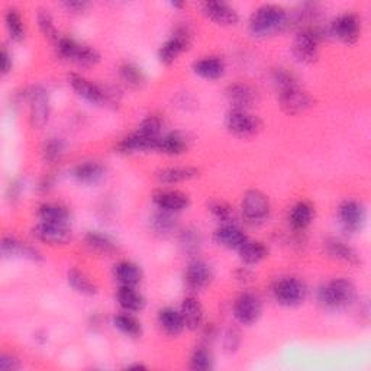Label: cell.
I'll return each mask as SVG.
<instances>
[{"label": "cell", "instance_id": "cell-22", "mask_svg": "<svg viewBox=\"0 0 371 371\" xmlns=\"http://www.w3.org/2000/svg\"><path fill=\"white\" fill-rule=\"evenodd\" d=\"M180 314H181L184 326L190 331L199 329L205 319L203 306L199 302V299L195 296H189L183 300L181 307H180Z\"/></svg>", "mask_w": 371, "mask_h": 371}, {"label": "cell", "instance_id": "cell-6", "mask_svg": "<svg viewBox=\"0 0 371 371\" xmlns=\"http://www.w3.org/2000/svg\"><path fill=\"white\" fill-rule=\"evenodd\" d=\"M225 125L238 138H251L263 130V120L250 110L231 109L227 115Z\"/></svg>", "mask_w": 371, "mask_h": 371}, {"label": "cell", "instance_id": "cell-38", "mask_svg": "<svg viewBox=\"0 0 371 371\" xmlns=\"http://www.w3.org/2000/svg\"><path fill=\"white\" fill-rule=\"evenodd\" d=\"M113 326L123 335H127L130 338H139L142 335V326L141 322L137 321L132 315L127 314H119L113 316L112 321Z\"/></svg>", "mask_w": 371, "mask_h": 371}, {"label": "cell", "instance_id": "cell-8", "mask_svg": "<svg viewBox=\"0 0 371 371\" xmlns=\"http://www.w3.org/2000/svg\"><path fill=\"white\" fill-rule=\"evenodd\" d=\"M321 33L315 28L300 29L293 41V54L303 64H314L319 55Z\"/></svg>", "mask_w": 371, "mask_h": 371}, {"label": "cell", "instance_id": "cell-27", "mask_svg": "<svg viewBox=\"0 0 371 371\" xmlns=\"http://www.w3.org/2000/svg\"><path fill=\"white\" fill-rule=\"evenodd\" d=\"M105 174H106L105 167L98 161L80 163L73 170V177L79 183L87 184V186H95L101 183L105 178Z\"/></svg>", "mask_w": 371, "mask_h": 371}, {"label": "cell", "instance_id": "cell-18", "mask_svg": "<svg viewBox=\"0 0 371 371\" xmlns=\"http://www.w3.org/2000/svg\"><path fill=\"white\" fill-rule=\"evenodd\" d=\"M186 286L192 292H202L213 280V271L209 264L202 260H193L189 263L184 273Z\"/></svg>", "mask_w": 371, "mask_h": 371}, {"label": "cell", "instance_id": "cell-19", "mask_svg": "<svg viewBox=\"0 0 371 371\" xmlns=\"http://www.w3.org/2000/svg\"><path fill=\"white\" fill-rule=\"evenodd\" d=\"M33 235L42 244L48 245H66L72 241L73 235L67 225H57L40 222L34 227Z\"/></svg>", "mask_w": 371, "mask_h": 371}, {"label": "cell", "instance_id": "cell-46", "mask_svg": "<svg viewBox=\"0 0 371 371\" xmlns=\"http://www.w3.org/2000/svg\"><path fill=\"white\" fill-rule=\"evenodd\" d=\"M21 368V361L16 355L4 353L0 355V370L2 371H16Z\"/></svg>", "mask_w": 371, "mask_h": 371}, {"label": "cell", "instance_id": "cell-31", "mask_svg": "<svg viewBox=\"0 0 371 371\" xmlns=\"http://www.w3.org/2000/svg\"><path fill=\"white\" fill-rule=\"evenodd\" d=\"M239 258L245 266H256L268 257L267 245L261 241L246 239L238 250Z\"/></svg>", "mask_w": 371, "mask_h": 371}, {"label": "cell", "instance_id": "cell-39", "mask_svg": "<svg viewBox=\"0 0 371 371\" xmlns=\"http://www.w3.org/2000/svg\"><path fill=\"white\" fill-rule=\"evenodd\" d=\"M119 77L128 87L135 90L141 89L147 80L144 72L132 63H125L119 67Z\"/></svg>", "mask_w": 371, "mask_h": 371}, {"label": "cell", "instance_id": "cell-33", "mask_svg": "<svg viewBox=\"0 0 371 371\" xmlns=\"http://www.w3.org/2000/svg\"><path fill=\"white\" fill-rule=\"evenodd\" d=\"M188 139H186L181 134L178 132H170L166 135H161L156 148V152L164 154V156H181L186 151H188Z\"/></svg>", "mask_w": 371, "mask_h": 371}, {"label": "cell", "instance_id": "cell-51", "mask_svg": "<svg viewBox=\"0 0 371 371\" xmlns=\"http://www.w3.org/2000/svg\"><path fill=\"white\" fill-rule=\"evenodd\" d=\"M171 6H173V8H183V6H184V4H178V2H174V4H171Z\"/></svg>", "mask_w": 371, "mask_h": 371}, {"label": "cell", "instance_id": "cell-4", "mask_svg": "<svg viewBox=\"0 0 371 371\" xmlns=\"http://www.w3.org/2000/svg\"><path fill=\"white\" fill-rule=\"evenodd\" d=\"M277 91L278 103H280L283 112H286L287 115L296 116L314 106V98L300 87L296 79L278 87Z\"/></svg>", "mask_w": 371, "mask_h": 371}, {"label": "cell", "instance_id": "cell-43", "mask_svg": "<svg viewBox=\"0 0 371 371\" xmlns=\"http://www.w3.org/2000/svg\"><path fill=\"white\" fill-rule=\"evenodd\" d=\"M190 368L195 371H207L213 368V357L205 347L196 348L190 355Z\"/></svg>", "mask_w": 371, "mask_h": 371}, {"label": "cell", "instance_id": "cell-2", "mask_svg": "<svg viewBox=\"0 0 371 371\" xmlns=\"http://www.w3.org/2000/svg\"><path fill=\"white\" fill-rule=\"evenodd\" d=\"M289 25V13L278 5H263L257 8L249 21L251 35L266 38L275 35Z\"/></svg>", "mask_w": 371, "mask_h": 371}, {"label": "cell", "instance_id": "cell-35", "mask_svg": "<svg viewBox=\"0 0 371 371\" xmlns=\"http://www.w3.org/2000/svg\"><path fill=\"white\" fill-rule=\"evenodd\" d=\"M67 282L74 292L83 296H95L98 293V286L95 285V282H91L90 277L79 268L69 270Z\"/></svg>", "mask_w": 371, "mask_h": 371}, {"label": "cell", "instance_id": "cell-44", "mask_svg": "<svg viewBox=\"0 0 371 371\" xmlns=\"http://www.w3.org/2000/svg\"><path fill=\"white\" fill-rule=\"evenodd\" d=\"M207 207H209V212L213 215V218L218 219L222 225L231 224V219L234 218V209L227 202L210 200Z\"/></svg>", "mask_w": 371, "mask_h": 371}, {"label": "cell", "instance_id": "cell-30", "mask_svg": "<svg viewBox=\"0 0 371 371\" xmlns=\"http://www.w3.org/2000/svg\"><path fill=\"white\" fill-rule=\"evenodd\" d=\"M116 300L123 311L130 314L141 312L145 307L144 296L139 292H137L135 287L131 286H119L116 293Z\"/></svg>", "mask_w": 371, "mask_h": 371}, {"label": "cell", "instance_id": "cell-29", "mask_svg": "<svg viewBox=\"0 0 371 371\" xmlns=\"http://www.w3.org/2000/svg\"><path fill=\"white\" fill-rule=\"evenodd\" d=\"M315 219V207L311 202L300 200L297 202L289 215V222L296 231H303L311 225Z\"/></svg>", "mask_w": 371, "mask_h": 371}, {"label": "cell", "instance_id": "cell-20", "mask_svg": "<svg viewBox=\"0 0 371 371\" xmlns=\"http://www.w3.org/2000/svg\"><path fill=\"white\" fill-rule=\"evenodd\" d=\"M152 202L160 210L177 213L189 207L190 198L180 190H160L152 196Z\"/></svg>", "mask_w": 371, "mask_h": 371}, {"label": "cell", "instance_id": "cell-50", "mask_svg": "<svg viewBox=\"0 0 371 371\" xmlns=\"http://www.w3.org/2000/svg\"><path fill=\"white\" fill-rule=\"evenodd\" d=\"M127 370H147V367L144 364H131V365H127Z\"/></svg>", "mask_w": 371, "mask_h": 371}, {"label": "cell", "instance_id": "cell-14", "mask_svg": "<svg viewBox=\"0 0 371 371\" xmlns=\"http://www.w3.org/2000/svg\"><path fill=\"white\" fill-rule=\"evenodd\" d=\"M192 44V37L188 29L180 28L160 47L159 61L164 66H171L178 59V57L188 51Z\"/></svg>", "mask_w": 371, "mask_h": 371}, {"label": "cell", "instance_id": "cell-10", "mask_svg": "<svg viewBox=\"0 0 371 371\" xmlns=\"http://www.w3.org/2000/svg\"><path fill=\"white\" fill-rule=\"evenodd\" d=\"M273 296L278 304L293 307L304 300L306 286L296 277H285L274 283Z\"/></svg>", "mask_w": 371, "mask_h": 371}, {"label": "cell", "instance_id": "cell-7", "mask_svg": "<svg viewBox=\"0 0 371 371\" xmlns=\"http://www.w3.org/2000/svg\"><path fill=\"white\" fill-rule=\"evenodd\" d=\"M26 99L29 103V120L35 130H42L51 113V102L48 90L42 86H33L26 91Z\"/></svg>", "mask_w": 371, "mask_h": 371}, {"label": "cell", "instance_id": "cell-11", "mask_svg": "<svg viewBox=\"0 0 371 371\" xmlns=\"http://www.w3.org/2000/svg\"><path fill=\"white\" fill-rule=\"evenodd\" d=\"M232 312L238 324L244 326H251L258 322L263 314V303L254 293L245 292L236 297Z\"/></svg>", "mask_w": 371, "mask_h": 371}, {"label": "cell", "instance_id": "cell-48", "mask_svg": "<svg viewBox=\"0 0 371 371\" xmlns=\"http://www.w3.org/2000/svg\"><path fill=\"white\" fill-rule=\"evenodd\" d=\"M21 192H22V184L16 180L13 183L9 184V188H8V192H6V198L9 202H16L19 200V196H21Z\"/></svg>", "mask_w": 371, "mask_h": 371}, {"label": "cell", "instance_id": "cell-5", "mask_svg": "<svg viewBox=\"0 0 371 371\" xmlns=\"http://www.w3.org/2000/svg\"><path fill=\"white\" fill-rule=\"evenodd\" d=\"M319 302L328 309H341L355 299V286L347 278H335L318 292Z\"/></svg>", "mask_w": 371, "mask_h": 371}, {"label": "cell", "instance_id": "cell-24", "mask_svg": "<svg viewBox=\"0 0 371 371\" xmlns=\"http://www.w3.org/2000/svg\"><path fill=\"white\" fill-rule=\"evenodd\" d=\"M213 238L216 244L225 246L228 250H239V246H242L244 242L249 239L244 231L234 224H224L219 227L215 231Z\"/></svg>", "mask_w": 371, "mask_h": 371}, {"label": "cell", "instance_id": "cell-3", "mask_svg": "<svg viewBox=\"0 0 371 371\" xmlns=\"http://www.w3.org/2000/svg\"><path fill=\"white\" fill-rule=\"evenodd\" d=\"M55 51L57 54L70 63H74L81 67H91L96 66L101 61V54L87 44L79 42L72 37H63L61 35L55 42Z\"/></svg>", "mask_w": 371, "mask_h": 371}, {"label": "cell", "instance_id": "cell-17", "mask_svg": "<svg viewBox=\"0 0 371 371\" xmlns=\"http://www.w3.org/2000/svg\"><path fill=\"white\" fill-rule=\"evenodd\" d=\"M203 15L221 26H234L239 21L238 11L227 2H219V0H209L200 5Z\"/></svg>", "mask_w": 371, "mask_h": 371}, {"label": "cell", "instance_id": "cell-26", "mask_svg": "<svg viewBox=\"0 0 371 371\" xmlns=\"http://www.w3.org/2000/svg\"><path fill=\"white\" fill-rule=\"evenodd\" d=\"M325 251L331 258L346 263V264H350V266H357L360 263V257L355 253V250L351 249L350 245H347L341 239H336V238L326 239L325 241Z\"/></svg>", "mask_w": 371, "mask_h": 371}, {"label": "cell", "instance_id": "cell-47", "mask_svg": "<svg viewBox=\"0 0 371 371\" xmlns=\"http://www.w3.org/2000/svg\"><path fill=\"white\" fill-rule=\"evenodd\" d=\"M13 67V59H12V54L8 51L6 47L2 48V74L6 76L12 72Z\"/></svg>", "mask_w": 371, "mask_h": 371}, {"label": "cell", "instance_id": "cell-21", "mask_svg": "<svg viewBox=\"0 0 371 371\" xmlns=\"http://www.w3.org/2000/svg\"><path fill=\"white\" fill-rule=\"evenodd\" d=\"M2 256L5 258H26L30 261H40L41 254L34 249L22 241H19L13 235H5L2 239Z\"/></svg>", "mask_w": 371, "mask_h": 371}, {"label": "cell", "instance_id": "cell-28", "mask_svg": "<svg viewBox=\"0 0 371 371\" xmlns=\"http://www.w3.org/2000/svg\"><path fill=\"white\" fill-rule=\"evenodd\" d=\"M113 275L120 286L137 287L142 280L139 266L132 261H119L113 268Z\"/></svg>", "mask_w": 371, "mask_h": 371}, {"label": "cell", "instance_id": "cell-16", "mask_svg": "<svg viewBox=\"0 0 371 371\" xmlns=\"http://www.w3.org/2000/svg\"><path fill=\"white\" fill-rule=\"evenodd\" d=\"M338 218L348 232H357L365 222V207L358 200H344L338 207Z\"/></svg>", "mask_w": 371, "mask_h": 371}, {"label": "cell", "instance_id": "cell-15", "mask_svg": "<svg viewBox=\"0 0 371 371\" xmlns=\"http://www.w3.org/2000/svg\"><path fill=\"white\" fill-rule=\"evenodd\" d=\"M227 99L232 109L250 110L258 102V91L249 83L235 81L227 87Z\"/></svg>", "mask_w": 371, "mask_h": 371}, {"label": "cell", "instance_id": "cell-13", "mask_svg": "<svg viewBox=\"0 0 371 371\" xmlns=\"http://www.w3.org/2000/svg\"><path fill=\"white\" fill-rule=\"evenodd\" d=\"M69 84L79 98L89 102L90 105L99 106L106 103L109 99V93L106 91V89H103L98 83H93L84 76L76 73L69 74Z\"/></svg>", "mask_w": 371, "mask_h": 371}, {"label": "cell", "instance_id": "cell-9", "mask_svg": "<svg viewBox=\"0 0 371 371\" xmlns=\"http://www.w3.org/2000/svg\"><path fill=\"white\" fill-rule=\"evenodd\" d=\"M241 209L244 218L250 224H263L268 219L271 205L263 192L253 189L244 195Z\"/></svg>", "mask_w": 371, "mask_h": 371}, {"label": "cell", "instance_id": "cell-23", "mask_svg": "<svg viewBox=\"0 0 371 371\" xmlns=\"http://www.w3.org/2000/svg\"><path fill=\"white\" fill-rule=\"evenodd\" d=\"M200 174L199 169L192 166H174V167H166L160 169L156 173V178L161 184H178L183 181H190L198 178Z\"/></svg>", "mask_w": 371, "mask_h": 371}, {"label": "cell", "instance_id": "cell-36", "mask_svg": "<svg viewBox=\"0 0 371 371\" xmlns=\"http://www.w3.org/2000/svg\"><path fill=\"white\" fill-rule=\"evenodd\" d=\"M5 26L8 30V35L13 42H22L26 37L25 23L22 19V15L18 9L9 8L5 12Z\"/></svg>", "mask_w": 371, "mask_h": 371}, {"label": "cell", "instance_id": "cell-40", "mask_svg": "<svg viewBox=\"0 0 371 371\" xmlns=\"http://www.w3.org/2000/svg\"><path fill=\"white\" fill-rule=\"evenodd\" d=\"M84 241H86V245L89 246L90 250L101 253V254L108 256V254L115 253V250H116L113 241L109 236H106L101 232H89L86 235Z\"/></svg>", "mask_w": 371, "mask_h": 371}, {"label": "cell", "instance_id": "cell-32", "mask_svg": "<svg viewBox=\"0 0 371 371\" xmlns=\"http://www.w3.org/2000/svg\"><path fill=\"white\" fill-rule=\"evenodd\" d=\"M37 213H38V218L41 219V222H47V224L67 225L69 224V218H70L69 209L64 205L55 203V202L42 203L38 207Z\"/></svg>", "mask_w": 371, "mask_h": 371}, {"label": "cell", "instance_id": "cell-49", "mask_svg": "<svg viewBox=\"0 0 371 371\" xmlns=\"http://www.w3.org/2000/svg\"><path fill=\"white\" fill-rule=\"evenodd\" d=\"M89 6V4L86 2H66L64 8H67L69 11L79 13V12H84V9Z\"/></svg>", "mask_w": 371, "mask_h": 371}, {"label": "cell", "instance_id": "cell-45", "mask_svg": "<svg viewBox=\"0 0 371 371\" xmlns=\"http://www.w3.org/2000/svg\"><path fill=\"white\" fill-rule=\"evenodd\" d=\"M222 343H224V350L229 354L235 353L241 344V338H239V332L236 329H228L224 333L222 338Z\"/></svg>", "mask_w": 371, "mask_h": 371}, {"label": "cell", "instance_id": "cell-41", "mask_svg": "<svg viewBox=\"0 0 371 371\" xmlns=\"http://www.w3.org/2000/svg\"><path fill=\"white\" fill-rule=\"evenodd\" d=\"M37 23H38V28L41 30V34L51 42H55L61 35L58 34V29L54 23V19H52V15L50 13L48 9H38L37 12Z\"/></svg>", "mask_w": 371, "mask_h": 371}, {"label": "cell", "instance_id": "cell-12", "mask_svg": "<svg viewBox=\"0 0 371 371\" xmlns=\"http://www.w3.org/2000/svg\"><path fill=\"white\" fill-rule=\"evenodd\" d=\"M329 33L341 42L353 45L358 41L361 34V19L357 13L346 12L332 21Z\"/></svg>", "mask_w": 371, "mask_h": 371}, {"label": "cell", "instance_id": "cell-34", "mask_svg": "<svg viewBox=\"0 0 371 371\" xmlns=\"http://www.w3.org/2000/svg\"><path fill=\"white\" fill-rule=\"evenodd\" d=\"M159 325L161 329L171 336H177L183 332L184 322L180 311H176L174 307H164L159 312Z\"/></svg>", "mask_w": 371, "mask_h": 371}, {"label": "cell", "instance_id": "cell-42", "mask_svg": "<svg viewBox=\"0 0 371 371\" xmlns=\"http://www.w3.org/2000/svg\"><path fill=\"white\" fill-rule=\"evenodd\" d=\"M151 228L156 234H160L164 236L170 235L176 229V219L173 218V213L160 210L159 213L154 215L151 219Z\"/></svg>", "mask_w": 371, "mask_h": 371}, {"label": "cell", "instance_id": "cell-1", "mask_svg": "<svg viewBox=\"0 0 371 371\" xmlns=\"http://www.w3.org/2000/svg\"><path fill=\"white\" fill-rule=\"evenodd\" d=\"M163 122L159 116L151 115L145 118L132 134L122 138L118 145L116 151L120 154H137V152H156L159 139L161 137Z\"/></svg>", "mask_w": 371, "mask_h": 371}, {"label": "cell", "instance_id": "cell-37", "mask_svg": "<svg viewBox=\"0 0 371 371\" xmlns=\"http://www.w3.org/2000/svg\"><path fill=\"white\" fill-rule=\"evenodd\" d=\"M66 144L58 137H50L41 148V156L45 164H57L64 156Z\"/></svg>", "mask_w": 371, "mask_h": 371}, {"label": "cell", "instance_id": "cell-25", "mask_svg": "<svg viewBox=\"0 0 371 371\" xmlns=\"http://www.w3.org/2000/svg\"><path fill=\"white\" fill-rule=\"evenodd\" d=\"M193 73L205 80H218L225 73V63L219 57H202L193 63Z\"/></svg>", "mask_w": 371, "mask_h": 371}]
</instances>
